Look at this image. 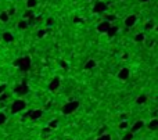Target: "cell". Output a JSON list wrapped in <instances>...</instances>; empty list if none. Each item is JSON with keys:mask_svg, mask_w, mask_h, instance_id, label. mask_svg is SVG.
Listing matches in <instances>:
<instances>
[{"mask_svg": "<svg viewBox=\"0 0 158 140\" xmlns=\"http://www.w3.org/2000/svg\"><path fill=\"white\" fill-rule=\"evenodd\" d=\"M15 67L21 69V71H28L31 68V58L29 57H22V58H18L14 63Z\"/></svg>", "mask_w": 158, "mask_h": 140, "instance_id": "cell-1", "label": "cell"}, {"mask_svg": "<svg viewBox=\"0 0 158 140\" xmlns=\"http://www.w3.org/2000/svg\"><path fill=\"white\" fill-rule=\"evenodd\" d=\"M79 107V101H76V100H71V101H68L65 105L63 107V114H65V115H68V114H72L74 111H76V108Z\"/></svg>", "mask_w": 158, "mask_h": 140, "instance_id": "cell-2", "label": "cell"}, {"mask_svg": "<svg viewBox=\"0 0 158 140\" xmlns=\"http://www.w3.org/2000/svg\"><path fill=\"white\" fill-rule=\"evenodd\" d=\"M25 107H27V103L24 100H14V103L11 104V112L13 114L21 112V111L25 110Z\"/></svg>", "mask_w": 158, "mask_h": 140, "instance_id": "cell-3", "label": "cell"}, {"mask_svg": "<svg viewBox=\"0 0 158 140\" xmlns=\"http://www.w3.org/2000/svg\"><path fill=\"white\" fill-rule=\"evenodd\" d=\"M14 92H15V94L17 96H25L28 92H29V89H28V85L25 83V82H22V83H20V85L15 86Z\"/></svg>", "mask_w": 158, "mask_h": 140, "instance_id": "cell-4", "label": "cell"}, {"mask_svg": "<svg viewBox=\"0 0 158 140\" xmlns=\"http://www.w3.org/2000/svg\"><path fill=\"white\" fill-rule=\"evenodd\" d=\"M104 11H107V4H105L103 0L96 2L94 7H93V13H94V14H100V13H104Z\"/></svg>", "mask_w": 158, "mask_h": 140, "instance_id": "cell-5", "label": "cell"}, {"mask_svg": "<svg viewBox=\"0 0 158 140\" xmlns=\"http://www.w3.org/2000/svg\"><path fill=\"white\" fill-rule=\"evenodd\" d=\"M136 22H137V15L136 14H130V15H128V17L125 18V27L126 28L134 27V25H136Z\"/></svg>", "mask_w": 158, "mask_h": 140, "instance_id": "cell-6", "label": "cell"}, {"mask_svg": "<svg viewBox=\"0 0 158 140\" xmlns=\"http://www.w3.org/2000/svg\"><path fill=\"white\" fill-rule=\"evenodd\" d=\"M129 75H130V71H129V68L123 67V68H121L119 72L116 74V78H118L119 81H126V79L129 78Z\"/></svg>", "mask_w": 158, "mask_h": 140, "instance_id": "cell-7", "label": "cell"}, {"mask_svg": "<svg viewBox=\"0 0 158 140\" xmlns=\"http://www.w3.org/2000/svg\"><path fill=\"white\" fill-rule=\"evenodd\" d=\"M58 87H60V78L56 76V78H53V81L49 83V90H50V92H56Z\"/></svg>", "mask_w": 158, "mask_h": 140, "instance_id": "cell-8", "label": "cell"}, {"mask_svg": "<svg viewBox=\"0 0 158 140\" xmlns=\"http://www.w3.org/2000/svg\"><path fill=\"white\" fill-rule=\"evenodd\" d=\"M110 27H111L110 22L103 21V22H100V24L97 25V31H98L100 33H107V31L110 29Z\"/></svg>", "mask_w": 158, "mask_h": 140, "instance_id": "cell-9", "label": "cell"}, {"mask_svg": "<svg viewBox=\"0 0 158 140\" xmlns=\"http://www.w3.org/2000/svg\"><path fill=\"white\" fill-rule=\"evenodd\" d=\"M43 115V111L42 110H31L29 111V116L28 118H31V119H38V118H40V116Z\"/></svg>", "mask_w": 158, "mask_h": 140, "instance_id": "cell-10", "label": "cell"}, {"mask_svg": "<svg viewBox=\"0 0 158 140\" xmlns=\"http://www.w3.org/2000/svg\"><path fill=\"white\" fill-rule=\"evenodd\" d=\"M3 40L4 42H7V43H11V42H14V35H13L11 32H9V31H6V32H3Z\"/></svg>", "mask_w": 158, "mask_h": 140, "instance_id": "cell-11", "label": "cell"}, {"mask_svg": "<svg viewBox=\"0 0 158 140\" xmlns=\"http://www.w3.org/2000/svg\"><path fill=\"white\" fill-rule=\"evenodd\" d=\"M143 126H144V121H137V122H134L133 126H132V133H134V132H137V131H140Z\"/></svg>", "mask_w": 158, "mask_h": 140, "instance_id": "cell-12", "label": "cell"}, {"mask_svg": "<svg viewBox=\"0 0 158 140\" xmlns=\"http://www.w3.org/2000/svg\"><path fill=\"white\" fill-rule=\"evenodd\" d=\"M149 128L151 129V131H157V129H158V119L157 118H152L151 121H150Z\"/></svg>", "mask_w": 158, "mask_h": 140, "instance_id": "cell-13", "label": "cell"}, {"mask_svg": "<svg viewBox=\"0 0 158 140\" xmlns=\"http://www.w3.org/2000/svg\"><path fill=\"white\" fill-rule=\"evenodd\" d=\"M28 21H25V20H21V21H18V24H17V28L18 29H21V31H24V29H27L28 28Z\"/></svg>", "mask_w": 158, "mask_h": 140, "instance_id": "cell-14", "label": "cell"}, {"mask_svg": "<svg viewBox=\"0 0 158 140\" xmlns=\"http://www.w3.org/2000/svg\"><path fill=\"white\" fill-rule=\"evenodd\" d=\"M94 67H96V61H94V60H87L86 64H85V69H87V71H89V69H93Z\"/></svg>", "mask_w": 158, "mask_h": 140, "instance_id": "cell-15", "label": "cell"}, {"mask_svg": "<svg viewBox=\"0 0 158 140\" xmlns=\"http://www.w3.org/2000/svg\"><path fill=\"white\" fill-rule=\"evenodd\" d=\"M31 18H33V11H32V10H27V11L24 13V15H22V20L29 21Z\"/></svg>", "mask_w": 158, "mask_h": 140, "instance_id": "cell-16", "label": "cell"}, {"mask_svg": "<svg viewBox=\"0 0 158 140\" xmlns=\"http://www.w3.org/2000/svg\"><path fill=\"white\" fill-rule=\"evenodd\" d=\"M38 6V0H27V9L28 10H32Z\"/></svg>", "mask_w": 158, "mask_h": 140, "instance_id": "cell-17", "label": "cell"}, {"mask_svg": "<svg viewBox=\"0 0 158 140\" xmlns=\"http://www.w3.org/2000/svg\"><path fill=\"white\" fill-rule=\"evenodd\" d=\"M9 20H10V17H9V14H7L6 11L0 13V21L2 22H9Z\"/></svg>", "mask_w": 158, "mask_h": 140, "instance_id": "cell-18", "label": "cell"}, {"mask_svg": "<svg viewBox=\"0 0 158 140\" xmlns=\"http://www.w3.org/2000/svg\"><path fill=\"white\" fill-rule=\"evenodd\" d=\"M146 101H147V96H146V94H141V96H139V97L136 98V103H137V104H144Z\"/></svg>", "mask_w": 158, "mask_h": 140, "instance_id": "cell-19", "label": "cell"}, {"mask_svg": "<svg viewBox=\"0 0 158 140\" xmlns=\"http://www.w3.org/2000/svg\"><path fill=\"white\" fill-rule=\"evenodd\" d=\"M54 18L53 17H49V18H46V21H45V25H46V28H50V27H53L54 25Z\"/></svg>", "mask_w": 158, "mask_h": 140, "instance_id": "cell-20", "label": "cell"}, {"mask_svg": "<svg viewBox=\"0 0 158 140\" xmlns=\"http://www.w3.org/2000/svg\"><path fill=\"white\" fill-rule=\"evenodd\" d=\"M154 27H155V21H154V20H150V21L147 22L146 25H144V28H146L147 31H151V29H154Z\"/></svg>", "mask_w": 158, "mask_h": 140, "instance_id": "cell-21", "label": "cell"}, {"mask_svg": "<svg viewBox=\"0 0 158 140\" xmlns=\"http://www.w3.org/2000/svg\"><path fill=\"white\" fill-rule=\"evenodd\" d=\"M144 38H146V33H143V32H140V33H137L136 36H134V40H136V42H143L144 40Z\"/></svg>", "mask_w": 158, "mask_h": 140, "instance_id": "cell-22", "label": "cell"}, {"mask_svg": "<svg viewBox=\"0 0 158 140\" xmlns=\"http://www.w3.org/2000/svg\"><path fill=\"white\" fill-rule=\"evenodd\" d=\"M116 32H118V27H110V29L107 31V33H108V36H110V38H112V36L115 35Z\"/></svg>", "mask_w": 158, "mask_h": 140, "instance_id": "cell-23", "label": "cell"}, {"mask_svg": "<svg viewBox=\"0 0 158 140\" xmlns=\"http://www.w3.org/2000/svg\"><path fill=\"white\" fill-rule=\"evenodd\" d=\"M46 33H47V29H39L38 32H36V38L42 39V38H45L46 36Z\"/></svg>", "mask_w": 158, "mask_h": 140, "instance_id": "cell-24", "label": "cell"}, {"mask_svg": "<svg viewBox=\"0 0 158 140\" xmlns=\"http://www.w3.org/2000/svg\"><path fill=\"white\" fill-rule=\"evenodd\" d=\"M57 126H58V121H57V119H53V121H50V123H49V129H56Z\"/></svg>", "mask_w": 158, "mask_h": 140, "instance_id": "cell-25", "label": "cell"}, {"mask_svg": "<svg viewBox=\"0 0 158 140\" xmlns=\"http://www.w3.org/2000/svg\"><path fill=\"white\" fill-rule=\"evenodd\" d=\"M7 121V116H6V114L4 112H0V126L3 125L4 122H6Z\"/></svg>", "mask_w": 158, "mask_h": 140, "instance_id": "cell-26", "label": "cell"}, {"mask_svg": "<svg viewBox=\"0 0 158 140\" xmlns=\"http://www.w3.org/2000/svg\"><path fill=\"white\" fill-rule=\"evenodd\" d=\"M7 98H9V96H7L6 93H3V94H0V104H3V103L6 101Z\"/></svg>", "mask_w": 158, "mask_h": 140, "instance_id": "cell-27", "label": "cell"}, {"mask_svg": "<svg viewBox=\"0 0 158 140\" xmlns=\"http://www.w3.org/2000/svg\"><path fill=\"white\" fill-rule=\"evenodd\" d=\"M96 140H111V137H110V134H101V136H98V139H96Z\"/></svg>", "mask_w": 158, "mask_h": 140, "instance_id": "cell-28", "label": "cell"}, {"mask_svg": "<svg viewBox=\"0 0 158 140\" xmlns=\"http://www.w3.org/2000/svg\"><path fill=\"white\" fill-rule=\"evenodd\" d=\"M132 139H133V133H132V132L130 133H126L125 136L122 137V140H132Z\"/></svg>", "mask_w": 158, "mask_h": 140, "instance_id": "cell-29", "label": "cell"}, {"mask_svg": "<svg viewBox=\"0 0 158 140\" xmlns=\"http://www.w3.org/2000/svg\"><path fill=\"white\" fill-rule=\"evenodd\" d=\"M6 13L9 14V17H11V15H14V14H15V9H14V7H11V9H9Z\"/></svg>", "mask_w": 158, "mask_h": 140, "instance_id": "cell-30", "label": "cell"}, {"mask_svg": "<svg viewBox=\"0 0 158 140\" xmlns=\"http://www.w3.org/2000/svg\"><path fill=\"white\" fill-rule=\"evenodd\" d=\"M6 89H7V85H6V83L0 85V94H3V93L6 92Z\"/></svg>", "mask_w": 158, "mask_h": 140, "instance_id": "cell-31", "label": "cell"}, {"mask_svg": "<svg viewBox=\"0 0 158 140\" xmlns=\"http://www.w3.org/2000/svg\"><path fill=\"white\" fill-rule=\"evenodd\" d=\"M114 20H115V15H114V14H110V15H107V20H105V21L110 22V21H114Z\"/></svg>", "mask_w": 158, "mask_h": 140, "instance_id": "cell-32", "label": "cell"}, {"mask_svg": "<svg viewBox=\"0 0 158 140\" xmlns=\"http://www.w3.org/2000/svg\"><path fill=\"white\" fill-rule=\"evenodd\" d=\"M119 128H121V129H126V128H128V122H126V121L121 122V123H119Z\"/></svg>", "mask_w": 158, "mask_h": 140, "instance_id": "cell-33", "label": "cell"}, {"mask_svg": "<svg viewBox=\"0 0 158 140\" xmlns=\"http://www.w3.org/2000/svg\"><path fill=\"white\" fill-rule=\"evenodd\" d=\"M141 3H146V2H149V0H140Z\"/></svg>", "mask_w": 158, "mask_h": 140, "instance_id": "cell-34", "label": "cell"}]
</instances>
